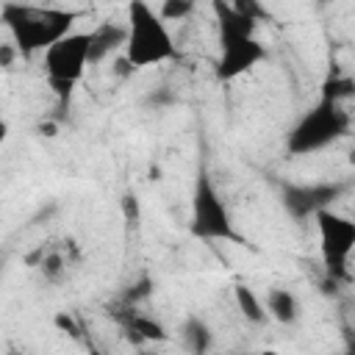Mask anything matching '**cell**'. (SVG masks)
<instances>
[{"instance_id": "cell-1", "label": "cell", "mask_w": 355, "mask_h": 355, "mask_svg": "<svg viewBox=\"0 0 355 355\" xmlns=\"http://www.w3.org/2000/svg\"><path fill=\"white\" fill-rule=\"evenodd\" d=\"M219 17V61L216 78L236 80L261 61H266V47L255 39V25L263 17L255 3H214Z\"/></svg>"}, {"instance_id": "cell-2", "label": "cell", "mask_w": 355, "mask_h": 355, "mask_svg": "<svg viewBox=\"0 0 355 355\" xmlns=\"http://www.w3.org/2000/svg\"><path fill=\"white\" fill-rule=\"evenodd\" d=\"M80 17V11L69 8H53V6H25V3H6L0 8V19L6 22L11 33V44L22 53H44L58 39L72 33V22Z\"/></svg>"}, {"instance_id": "cell-3", "label": "cell", "mask_w": 355, "mask_h": 355, "mask_svg": "<svg viewBox=\"0 0 355 355\" xmlns=\"http://www.w3.org/2000/svg\"><path fill=\"white\" fill-rule=\"evenodd\" d=\"M128 36H125V61L130 64V69H147L164 61H175L180 58V50L166 28V22L155 14L153 6L133 0L128 6V25H125Z\"/></svg>"}, {"instance_id": "cell-4", "label": "cell", "mask_w": 355, "mask_h": 355, "mask_svg": "<svg viewBox=\"0 0 355 355\" xmlns=\"http://www.w3.org/2000/svg\"><path fill=\"white\" fill-rule=\"evenodd\" d=\"M347 133H349V114L344 111V105L322 97L311 111H305L297 119V125L286 139V147L291 155H308L324 150L327 144L338 141Z\"/></svg>"}, {"instance_id": "cell-5", "label": "cell", "mask_w": 355, "mask_h": 355, "mask_svg": "<svg viewBox=\"0 0 355 355\" xmlns=\"http://www.w3.org/2000/svg\"><path fill=\"white\" fill-rule=\"evenodd\" d=\"M189 230L194 239H205V241H241V236L230 219V211L205 169H200L197 180H194Z\"/></svg>"}, {"instance_id": "cell-6", "label": "cell", "mask_w": 355, "mask_h": 355, "mask_svg": "<svg viewBox=\"0 0 355 355\" xmlns=\"http://www.w3.org/2000/svg\"><path fill=\"white\" fill-rule=\"evenodd\" d=\"M89 67V31H72L44 50V75L53 92L67 100Z\"/></svg>"}, {"instance_id": "cell-7", "label": "cell", "mask_w": 355, "mask_h": 355, "mask_svg": "<svg viewBox=\"0 0 355 355\" xmlns=\"http://www.w3.org/2000/svg\"><path fill=\"white\" fill-rule=\"evenodd\" d=\"M316 230H319V252H322V266L327 277L336 280H349V255L355 247V222L336 214L333 208L319 211L316 216Z\"/></svg>"}, {"instance_id": "cell-8", "label": "cell", "mask_w": 355, "mask_h": 355, "mask_svg": "<svg viewBox=\"0 0 355 355\" xmlns=\"http://www.w3.org/2000/svg\"><path fill=\"white\" fill-rule=\"evenodd\" d=\"M344 183H286L280 189L283 208L294 219H311L319 211H327L341 194Z\"/></svg>"}, {"instance_id": "cell-9", "label": "cell", "mask_w": 355, "mask_h": 355, "mask_svg": "<svg viewBox=\"0 0 355 355\" xmlns=\"http://www.w3.org/2000/svg\"><path fill=\"white\" fill-rule=\"evenodd\" d=\"M67 250L69 247H64V244H42V247H36V252L28 255V263L33 269H39L44 283H64L69 263H72Z\"/></svg>"}, {"instance_id": "cell-10", "label": "cell", "mask_w": 355, "mask_h": 355, "mask_svg": "<svg viewBox=\"0 0 355 355\" xmlns=\"http://www.w3.org/2000/svg\"><path fill=\"white\" fill-rule=\"evenodd\" d=\"M125 36H128L125 25H116V22H100L97 28H92L89 31V64H100L103 58L125 47Z\"/></svg>"}, {"instance_id": "cell-11", "label": "cell", "mask_w": 355, "mask_h": 355, "mask_svg": "<svg viewBox=\"0 0 355 355\" xmlns=\"http://www.w3.org/2000/svg\"><path fill=\"white\" fill-rule=\"evenodd\" d=\"M125 333L133 338V341H169V333L161 322H155L153 316H144L133 308H125V313L119 316Z\"/></svg>"}, {"instance_id": "cell-12", "label": "cell", "mask_w": 355, "mask_h": 355, "mask_svg": "<svg viewBox=\"0 0 355 355\" xmlns=\"http://www.w3.org/2000/svg\"><path fill=\"white\" fill-rule=\"evenodd\" d=\"M263 302V311H266V316H272L275 322H280V324H294L297 319H300V300H297V294L294 291H288V288H269L266 291V300H261Z\"/></svg>"}, {"instance_id": "cell-13", "label": "cell", "mask_w": 355, "mask_h": 355, "mask_svg": "<svg viewBox=\"0 0 355 355\" xmlns=\"http://www.w3.org/2000/svg\"><path fill=\"white\" fill-rule=\"evenodd\" d=\"M233 297H236V305H239V311L244 313V319H250V322H255V324L266 322L263 302H261V297H258L247 283H236V286H233Z\"/></svg>"}, {"instance_id": "cell-14", "label": "cell", "mask_w": 355, "mask_h": 355, "mask_svg": "<svg viewBox=\"0 0 355 355\" xmlns=\"http://www.w3.org/2000/svg\"><path fill=\"white\" fill-rule=\"evenodd\" d=\"M183 336H186V341L191 347V355H205L211 349V330H208L205 322L189 319L186 327H183Z\"/></svg>"}, {"instance_id": "cell-15", "label": "cell", "mask_w": 355, "mask_h": 355, "mask_svg": "<svg viewBox=\"0 0 355 355\" xmlns=\"http://www.w3.org/2000/svg\"><path fill=\"white\" fill-rule=\"evenodd\" d=\"M191 11H194V3H189V0H166V3H161V6L155 8V14H158L164 22H180V19H186Z\"/></svg>"}, {"instance_id": "cell-16", "label": "cell", "mask_w": 355, "mask_h": 355, "mask_svg": "<svg viewBox=\"0 0 355 355\" xmlns=\"http://www.w3.org/2000/svg\"><path fill=\"white\" fill-rule=\"evenodd\" d=\"M352 94V80L349 78H330L327 83H324V89H322V97L324 100H333V103H341V100H347Z\"/></svg>"}, {"instance_id": "cell-17", "label": "cell", "mask_w": 355, "mask_h": 355, "mask_svg": "<svg viewBox=\"0 0 355 355\" xmlns=\"http://www.w3.org/2000/svg\"><path fill=\"white\" fill-rule=\"evenodd\" d=\"M55 324H58V327H61L64 333H69L72 338H80V341H83V336H80L83 330H80V327L75 324V319H72L69 313H58V316H55Z\"/></svg>"}, {"instance_id": "cell-18", "label": "cell", "mask_w": 355, "mask_h": 355, "mask_svg": "<svg viewBox=\"0 0 355 355\" xmlns=\"http://www.w3.org/2000/svg\"><path fill=\"white\" fill-rule=\"evenodd\" d=\"M17 55H19V50L14 44H0V69H11Z\"/></svg>"}, {"instance_id": "cell-19", "label": "cell", "mask_w": 355, "mask_h": 355, "mask_svg": "<svg viewBox=\"0 0 355 355\" xmlns=\"http://www.w3.org/2000/svg\"><path fill=\"white\" fill-rule=\"evenodd\" d=\"M83 344H86V352H89V355H105V352H103L92 338H83Z\"/></svg>"}, {"instance_id": "cell-20", "label": "cell", "mask_w": 355, "mask_h": 355, "mask_svg": "<svg viewBox=\"0 0 355 355\" xmlns=\"http://www.w3.org/2000/svg\"><path fill=\"white\" fill-rule=\"evenodd\" d=\"M6 139H8V122L0 116V147L6 144Z\"/></svg>"}, {"instance_id": "cell-21", "label": "cell", "mask_w": 355, "mask_h": 355, "mask_svg": "<svg viewBox=\"0 0 355 355\" xmlns=\"http://www.w3.org/2000/svg\"><path fill=\"white\" fill-rule=\"evenodd\" d=\"M53 130H55V128H53V125H42V133H44V136H55V133H53Z\"/></svg>"}, {"instance_id": "cell-22", "label": "cell", "mask_w": 355, "mask_h": 355, "mask_svg": "<svg viewBox=\"0 0 355 355\" xmlns=\"http://www.w3.org/2000/svg\"><path fill=\"white\" fill-rule=\"evenodd\" d=\"M261 355H277V352H275V349H263Z\"/></svg>"}, {"instance_id": "cell-23", "label": "cell", "mask_w": 355, "mask_h": 355, "mask_svg": "<svg viewBox=\"0 0 355 355\" xmlns=\"http://www.w3.org/2000/svg\"><path fill=\"white\" fill-rule=\"evenodd\" d=\"M6 355H22V352H17V349H8V352H6Z\"/></svg>"}, {"instance_id": "cell-24", "label": "cell", "mask_w": 355, "mask_h": 355, "mask_svg": "<svg viewBox=\"0 0 355 355\" xmlns=\"http://www.w3.org/2000/svg\"><path fill=\"white\" fill-rule=\"evenodd\" d=\"M233 355H247V352H233Z\"/></svg>"}]
</instances>
